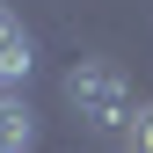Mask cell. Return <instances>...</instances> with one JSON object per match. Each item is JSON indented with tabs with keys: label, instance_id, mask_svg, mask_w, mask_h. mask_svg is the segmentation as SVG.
<instances>
[{
	"label": "cell",
	"instance_id": "6da1fadb",
	"mask_svg": "<svg viewBox=\"0 0 153 153\" xmlns=\"http://www.w3.org/2000/svg\"><path fill=\"white\" fill-rule=\"evenodd\" d=\"M66 102H73V117H80L88 131H131V117H139V95H131L124 80V66H109V59H80L66 73Z\"/></svg>",
	"mask_w": 153,
	"mask_h": 153
},
{
	"label": "cell",
	"instance_id": "7a4b0ae2",
	"mask_svg": "<svg viewBox=\"0 0 153 153\" xmlns=\"http://www.w3.org/2000/svg\"><path fill=\"white\" fill-rule=\"evenodd\" d=\"M29 73H36V36H29L22 22H7V29H0V95L22 88Z\"/></svg>",
	"mask_w": 153,
	"mask_h": 153
},
{
	"label": "cell",
	"instance_id": "3957f363",
	"mask_svg": "<svg viewBox=\"0 0 153 153\" xmlns=\"http://www.w3.org/2000/svg\"><path fill=\"white\" fill-rule=\"evenodd\" d=\"M36 146V117H29V102H22V95H0V153H29Z\"/></svg>",
	"mask_w": 153,
	"mask_h": 153
},
{
	"label": "cell",
	"instance_id": "277c9868",
	"mask_svg": "<svg viewBox=\"0 0 153 153\" xmlns=\"http://www.w3.org/2000/svg\"><path fill=\"white\" fill-rule=\"evenodd\" d=\"M124 153H153V102L131 117V131H124Z\"/></svg>",
	"mask_w": 153,
	"mask_h": 153
},
{
	"label": "cell",
	"instance_id": "5b68a950",
	"mask_svg": "<svg viewBox=\"0 0 153 153\" xmlns=\"http://www.w3.org/2000/svg\"><path fill=\"white\" fill-rule=\"evenodd\" d=\"M7 22H15V15H7V7H0V29H7Z\"/></svg>",
	"mask_w": 153,
	"mask_h": 153
}]
</instances>
